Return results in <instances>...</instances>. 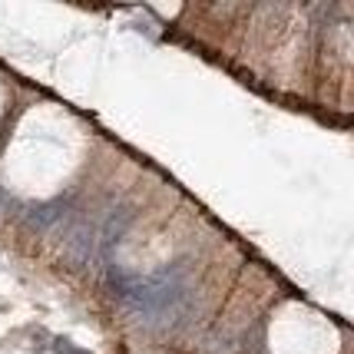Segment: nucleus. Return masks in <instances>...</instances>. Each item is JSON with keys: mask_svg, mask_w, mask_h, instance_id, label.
<instances>
[{"mask_svg": "<svg viewBox=\"0 0 354 354\" xmlns=\"http://www.w3.org/2000/svg\"><path fill=\"white\" fill-rule=\"evenodd\" d=\"M113 295L120 298L136 322L142 324H172L185 311L189 285L179 268H166L149 278L113 275Z\"/></svg>", "mask_w": 354, "mask_h": 354, "instance_id": "obj_1", "label": "nucleus"}, {"mask_svg": "<svg viewBox=\"0 0 354 354\" xmlns=\"http://www.w3.org/2000/svg\"><path fill=\"white\" fill-rule=\"evenodd\" d=\"M57 354H83L80 348H73V341H66V338H60L57 341V348H53Z\"/></svg>", "mask_w": 354, "mask_h": 354, "instance_id": "obj_2", "label": "nucleus"}]
</instances>
